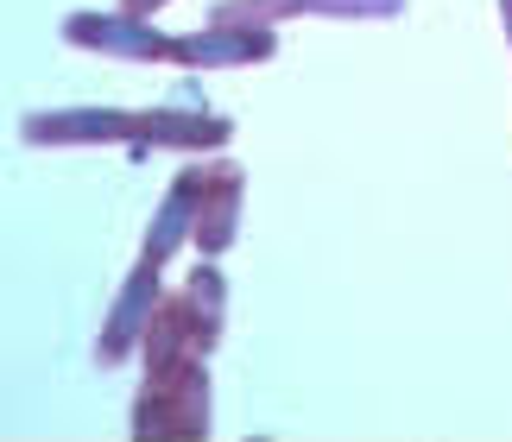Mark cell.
<instances>
[{
	"label": "cell",
	"mask_w": 512,
	"mask_h": 442,
	"mask_svg": "<svg viewBox=\"0 0 512 442\" xmlns=\"http://www.w3.org/2000/svg\"><path fill=\"white\" fill-rule=\"evenodd\" d=\"M215 348V329L203 323V310L190 304V297H171V304H159V316H152V329L140 341L146 367H171V360H190V354H209Z\"/></svg>",
	"instance_id": "ba28073f"
},
{
	"label": "cell",
	"mask_w": 512,
	"mask_h": 442,
	"mask_svg": "<svg viewBox=\"0 0 512 442\" xmlns=\"http://www.w3.org/2000/svg\"><path fill=\"white\" fill-rule=\"evenodd\" d=\"M64 38L76 51H108V57H133V64H159L171 57V32L146 26L140 13H70L64 19Z\"/></svg>",
	"instance_id": "3957f363"
},
{
	"label": "cell",
	"mask_w": 512,
	"mask_h": 442,
	"mask_svg": "<svg viewBox=\"0 0 512 442\" xmlns=\"http://www.w3.org/2000/svg\"><path fill=\"white\" fill-rule=\"evenodd\" d=\"M241 165L234 158H215V165H203V203H196V247H203V259H222L234 247V228H241Z\"/></svg>",
	"instance_id": "52a82bcc"
},
{
	"label": "cell",
	"mask_w": 512,
	"mask_h": 442,
	"mask_svg": "<svg viewBox=\"0 0 512 442\" xmlns=\"http://www.w3.org/2000/svg\"><path fill=\"white\" fill-rule=\"evenodd\" d=\"M159 259H146L140 253V266L127 272V285H121V297H114V310H108V323H102V341H95V360L102 367H121V360L146 341V329H152V316H159Z\"/></svg>",
	"instance_id": "7a4b0ae2"
},
{
	"label": "cell",
	"mask_w": 512,
	"mask_h": 442,
	"mask_svg": "<svg viewBox=\"0 0 512 442\" xmlns=\"http://www.w3.org/2000/svg\"><path fill=\"white\" fill-rule=\"evenodd\" d=\"M222 139H234V120L209 114V108H146V114H133V152H146V146L215 152Z\"/></svg>",
	"instance_id": "5b68a950"
},
{
	"label": "cell",
	"mask_w": 512,
	"mask_h": 442,
	"mask_svg": "<svg viewBox=\"0 0 512 442\" xmlns=\"http://www.w3.org/2000/svg\"><path fill=\"white\" fill-rule=\"evenodd\" d=\"M196 203H203V165L177 171V184L165 190V203H159V215H152V228H146V259L165 266V259L196 234Z\"/></svg>",
	"instance_id": "9c48e42d"
},
{
	"label": "cell",
	"mask_w": 512,
	"mask_h": 442,
	"mask_svg": "<svg viewBox=\"0 0 512 442\" xmlns=\"http://www.w3.org/2000/svg\"><path fill=\"white\" fill-rule=\"evenodd\" d=\"M184 297H190L196 310H203V323H209L215 335H222V316H228V278L215 272V259H209V266H196V272H190Z\"/></svg>",
	"instance_id": "30bf717a"
},
{
	"label": "cell",
	"mask_w": 512,
	"mask_h": 442,
	"mask_svg": "<svg viewBox=\"0 0 512 442\" xmlns=\"http://www.w3.org/2000/svg\"><path fill=\"white\" fill-rule=\"evenodd\" d=\"M159 7H165V0H127V13H140V19H146V13H159Z\"/></svg>",
	"instance_id": "7c38bea8"
},
{
	"label": "cell",
	"mask_w": 512,
	"mask_h": 442,
	"mask_svg": "<svg viewBox=\"0 0 512 442\" xmlns=\"http://www.w3.org/2000/svg\"><path fill=\"white\" fill-rule=\"evenodd\" d=\"M304 13H323V19H392V13H405V0H304Z\"/></svg>",
	"instance_id": "8fae6325"
},
{
	"label": "cell",
	"mask_w": 512,
	"mask_h": 442,
	"mask_svg": "<svg viewBox=\"0 0 512 442\" xmlns=\"http://www.w3.org/2000/svg\"><path fill=\"white\" fill-rule=\"evenodd\" d=\"M209 430V367L203 354L171 360V367H146V392L133 405V436H203Z\"/></svg>",
	"instance_id": "6da1fadb"
},
{
	"label": "cell",
	"mask_w": 512,
	"mask_h": 442,
	"mask_svg": "<svg viewBox=\"0 0 512 442\" xmlns=\"http://www.w3.org/2000/svg\"><path fill=\"white\" fill-rule=\"evenodd\" d=\"M500 19H506V38H512V0H500Z\"/></svg>",
	"instance_id": "4fadbf2b"
},
{
	"label": "cell",
	"mask_w": 512,
	"mask_h": 442,
	"mask_svg": "<svg viewBox=\"0 0 512 442\" xmlns=\"http://www.w3.org/2000/svg\"><path fill=\"white\" fill-rule=\"evenodd\" d=\"M19 133H26V146H114V139H133V114H121V108H57V114H26Z\"/></svg>",
	"instance_id": "8992f818"
},
{
	"label": "cell",
	"mask_w": 512,
	"mask_h": 442,
	"mask_svg": "<svg viewBox=\"0 0 512 442\" xmlns=\"http://www.w3.org/2000/svg\"><path fill=\"white\" fill-rule=\"evenodd\" d=\"M266 57H279L272 26H209L171 38V64L190 70H234V64H266Z\"/></svg>",
	"instance_id": "277c9868"
}]
</instances>
